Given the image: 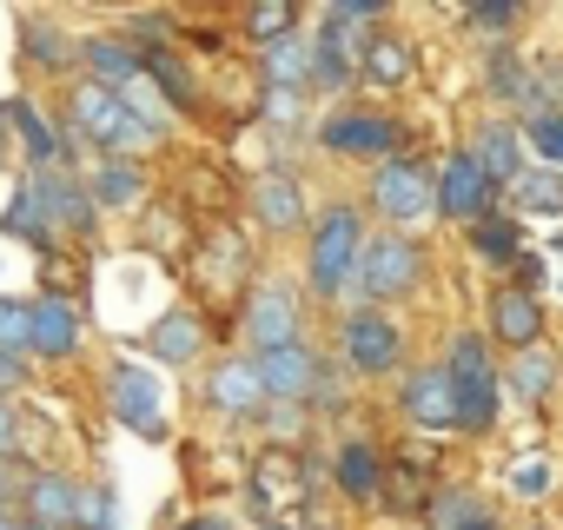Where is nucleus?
<instances>
[{
  "mask_svg": "<svg viewBox=\"0 0 563 530\" xmlns=\"http://www.w3.org/2000/svg\"><path fill=\"white\" fill-rule=\"evenodd\" d=\"M74 133H80V140H93V146H100V153H113V159H133L140 146H153V140H159L146 120H133V107H126L113 87H93V80L74 93Z\"/></svg>",
  "mask_w": 563,
  "mask_h": 530,
  "instance_id": "f257e3e1",
  "label": "nucleus"
},
{
  "mask_svg": "<svg viewBox=\"0 0 563 530\" xmlns=\"http://www.w3.org/2000/svg\"><path fill=\"white\" fill-rule=\"evenodd\" d=\"M444 378H451V398H457V431H490L497 424V372H490L484 339H471V332L451 339Z\"/></svg>",
  "mask_w": 563,
  "mask_h": 530,
  "instance_id": "f03ea898",
  "label": "nucleus"
},
{
  "mask_svg": "<svg viewBox=\"0 0 563 530\" xmlns=\"http://www.w3.org/2000/svg\"><path fill=\"white\" fill-rule=\"evenodd\" d=\"M358 258H365V219H358V206H332L312 232V286L339 292L358 273Z\"/></svg>",
  "mask_w": 563,
  "mask_h": 530,
  "instance_id": "7ed1b4c3",
  "label": "nucleus"
},
{
  "mask_svg": "<svg viewBox=\"0 0 563 530\" xmlns=\"http://www.w3.org/2000/svg\"><path fill=\"white\" fill-rule=\"evenodd\" d=\"M418 279H424V252H418L405 232L372 239L365 258H358V292H365V299H405Z\"/></svg>",
  "mask_w": 563,
  "mask_h": 530,
  "instance_id": "20e7f679",
  "label": "nucleus"
},
{
  "mask_svg": "<svg viewBox=\"0 0 563 530\" xmlns=\"http://www.w3.org/2000/svg\"><path fill=\"white\" fill-rule=\"evenodd\" d=\"M372 206L405 232V225H418V219L438 212V186H431V173H424L418 159H391V166H378V179H372Z\"/></svg>",
  "mask_w": 563,
  "mask_h": 530,
  "instance_id": "39448f33",
  "label": "nucleus"
},
{
  "mask_svg": "<svg viewBox=\"0 0 563 530\" xmlns=\"http://www.w3.org/2000/svg\"><path fill=\"white\" fill-rule=\"evenodd\" d=\"M339 345H345V365L365 372V378H378V372H391V365L405 358V332H398L385 312H345Z\"/></svg>",
  "mask_w": 563,
  "mask_h": 530,
  "instance_id": "423d86ee",
  "label": "nucleus"
},
{
  "mask_svg": "<svg viewBox=\"0 0 563 530\" xmlns=\"http://www.w3.org/2000/svg\"><path fill=\"white\" fill-rule=\"evenodd\" d=\"M107 391H113V418H120L126 431H140L146 444H153V438H166V418H159V385H153L133 358H113Z\"/></svg>",
  "mask_w": 563,
  "mask_h": 530,
  "instance_id": "0eeeda50",
  "label": "nucleus"
},
{
  "mask_svg": "<svg viewBox=\"0 0 563 530\" xmlns=\"http://www.w3.org/2000/svg\"><path fill=\"white\" fill-rule=\"evenodd\" d=\"M245 332H252L258 358L299 345V299H292L286 286H252V292H245Z\"/></svg>",
  "mask_w": 563,
  "mask_h": 530,
  "instance_id": "6e6552de",
  "label": "nucleus"
},
{
  "mask_svg": "<svg viewBox=\"0 0 563 530\" xmlns=\"http://www.w3.org/2000/svg\"><path fill=\"white\" fill-rule=\"evenodd\" d=\"M438 212L444 219H490V179H484V166H477V153H457L451 166H444V179H438Z\"/></svg>",
  "mask_w": 563,
  "mask_h": 530,
  "instance_id": "1a4fd4ad",
  "label": "nucleus"
},
{
  "mask_svg": "<svg viewBox=\"0 0 563 530\" xmlns=\"http://www.w3.org/2000/svg\"><path fill=\"white\" fill-rule=\"evenodd\" d=\"M405 418L418 431H457V398H451L444 365H424V372L405 378Z\"/></svg>",
  "mask_w": 563,
  "mask_h": 530,
  "instance_id": "9d476101",
  "label": "nucleus"
},
{
  "mask_svg": "<svg viewBox=\"0 0 563 530\" xmlns=\"http://www.w3.org/2000/svg\"><path fill=\"white\" fill-rule=\"evenodd\" d=\"M258 385H265L272 405H299V398H312V385H319V358H312L306 345L265 352V358H258Z\"/></svg>",
  "mask_w": 563,
  "mask_h": 530,
  "instance_id": "9b49d317",
  "label": "nucleus"
},
{
  "mask_svg": "<svg viewBox=\"0 0 563 530\" xmlns=\"http://www.w3.org/2000/svg\"><path fill=\"white\" fill-rule=\"evenodd\" d=\"M27 199L41 206L47 225H93V192L67 173H34L27 179Z\"/></svg>",
  "mask_w": 563,
  "mask_h": 530,
  "instance_id": "f8f14e48",
  "label": "nucleus"
},
{
  "mask_svg": "<svg viewBox=\"0 0 563 530\" xmlns=\"http://www.w3.org/2000/svg\"><path fill=\"white\" fill-rule=\"evenodd\" d=\"M206 398H212V411H225V418H252V411L265 405L258 358H225V365H212V378H206Z\"/></svg>",
  "mask_w": 563,
  "mask_h": 530,
  "instance_id": "ddd939ff",
  "label": "nucleus"
},
{
  "mask_svg": "<svg viewBox=\"0 0 563 530\" xmlns=\"http://www.w3.org/2000/svg\"><path fill=\"white\" fill-rule=\"evenodd\" d=\"M252 219H258L265 232H292V225L306 219V186H299L292 173H265V179L252 186Z\"/></svg>",
  "mask_w": 563,
  "mask_h": 530,
  "instance_id": "4468645a",
  "label": "nucleus"
},
{
  "mask_svg": "<svg viewBox=\"0 0 563 530\" xmlns=\"http://www.w3.org/2000/svg\"><path fill=\"white\" fill-rule=\"evenodd\" d=\"M252 497H258V510L299 504V497H306V464H299L292 451H265L258 471H252Z\"/></svg>",
  "mask_w": 563,
  "mask_h": 530,
  "instance_id": "2eb2a0df",
  "label": "nucleus"
},
{
  "mask_svg": "<svg viewBox=\"0 0 563 530\" xmlns=\"http://www.w3.org/2000/svg\"><path fill=\"white\" fill-rule=\"evenodd\" d=\"M27 325H34L27 345H34L41 358H67V352L80 345V312H74L67 299H34V306H27Z\"/></svg>",
  "mask_w": 563,
  "mask_h": 530,
  "instance_id": "dca6fc26",
  "label": "nucleus"
},
{
  "mask_svg": "<svg viewBox=\"0 0 563 530\" xmlns=\"http://www.w3.org/2000/svg\"><path fill=\"white\" fill-rule=\"evenodd\" d=\"M325 153H391L398 146V126L391 120H372V113H339L325 120Z\"/></svg>",
  "mask_w": 563,
  "mask_h": 530,
  "instance_id": "f3484780",
  "label": "nucleus"
},
{
  "mask_svg": "<svg viewBox=\"0 0 563 530\" xmlns=\"http://www.w3.org/2000/svg\"><path fill=\"white\" fill-rule=\"evenodd\" d=\"M199 339H206V325L192 319V306H173V312H159V325L146 332V352H153L159 365H192V358H199Z\"/></svg>",
  "mask_w": 563,
  "mask_h": 530,
  "instance_id": "a211bd4d",
  "label": "nucleus"
},
{
  "mask_svg": "<svg viewBox=\"0 0 563 530\" xmlns=\"http://www.w3.org/2000/svg\"><path fill=\"white\" fill-rule=\"evenodd\" d=\"M27 517H34L41 530H67V523H80V484L41 471V477L27 484Z\"/></svg>",
  "mask_w": 563,
  "mask_h": 530,
  "instance_id": "6ab92c4d",
  "label": "nucleus"
},
{
  "mask_svg": "<svg viewBox=\"0 0 563 530\" xmlns=\"http://www.w3.org/2000/svg\"><path fill=\"white\" fill-rule=\"evenodd\" d=\"M192 273L206 279V292H232V286H239V273H245V245H239L232 225H219V232L206 239V252L192 258Z\"/></svg>",
  "mask_w": 563,
  "mask_h": 530,
  "instance_id": "aec40b11",
  "label": "nucleus"
},
{
  "mask_svg": "<svg viewBox=\"0 0 563 530\" xmlns=\"http://www.w3.org/2000/svg\"><path fill=\"white\" fill-rule=\"evenodd\" d=\"M477 166H484V179L497 186V179H523V133L517 126H504V120H490L484 133H477Z\"/></svg>",
  "mask_w": 563,
  "mask_h": 530,
  "instance_id": "412c9836",
  "label": "nucleus"
},
{
  "mask_svg": "<svg viewBox=\"0 0 563 530\" xmlns=\"http://www.w3.org/2000/svg\"><path fill=\"white\" fill-rule=\"evenodd\" d=\"M265 80H272L278 93H306V87H312V41H299V34L272 41V47H265Z\"/></svg>",
  "mask_w": 563,
  "mask_h": 530,
  "instance_id": "4be33fe9",
  "label": "nucleus"
},
{
  "mask_svg": "<svg viewBox=\"0 0 563 530\" xmlns=\"http://www.w3.org/2000/svg\"><path fill=\"white\" fill-rule=\"evenodd\" d=\"M490 332L530 352V339L543 332V312H537V299H530V292H510V286H504V292L490 299Z\"/></svg>",
  "mask_w": 563,
  "mask_h": 530,
  "instance_id": "5701e85b",
  "label": "nucleus"
},
{
  "mask_svg": "<svg viewBox=\"0 0 563 530\" xmlns=\"http://www.w3.org/2000/svg\"><path fill=\"white\" fill-rule=\"evenodd\" d=\"M80 54H87V67H93V87L126 93V87L140 80V47H126V41H87Z\"/></svg>",
  "mask_w": 563,
  "mask_h": 530,
  "instance_id": "b1692460",
  "label": "nucleus"
},
{
  "mask_svg": "<svg viewBox=\"0 0 563 530\" xmlns=\"http://www.w3.org/2000/svg\"><path fill=\"white\" fill-rule=\"evenodd\" d=\"M332 477H339V490L345 497H378V484H385V471H378V451L372 444H339V457H332Z\"/></svg>",
  "mask_w": 563,
  "mask_h": 530,
  "instance_id": "393cba45",
  "label": "nucleus"
},
{
  "mask_svg": "<svg viewBox=\"0 0 563 530\" xmlns=\"http://www.w3.org/2000/svg\"><path fill=\"white\" fill-rule=\"evenodd\" d=\"M365 80H378V87H405V80H411V47H405L398 34L365 41Z\"/></svg>",
  "mask_w": 563,
  "mask_h": 530,
  "instance_id": "a878e982",
  "label": "nucleus"
},
{
  "mask_svg": "<svg viewBox=\"0 0 563 530\" xmlns=\"http://www.w3.org/2000/svg\"><path fill=\"white\" fill-rule=\"evenodd\" d=\"M140 74L153 80V87H166V100L173 107H192L199 93H192V80H186V67H179V54L173 47H140Z\"/></svg>",
  "mask_w": 563,
  "mask_h": 530,
  "instance_id": "bb28decb",
  "label": "nucleus"
},
{
  "mask_svg": "<svg viewBox=\"0 0 563 530\" xmlns=\"http://www.w3.org/2000/svg\"><path fill=\"white\" fill-rule=\"evenodd\" d=\"M8 120L21 126V146L34 153V166H41V173H54V159H60V140H54V126H47V120H41L27 100H8Z\"/></svg>",
  "mask_w": 563,
  "mask_h": 530,
  "instance_id": "cd10ccee",
  "label": "nucleus"
},
{
  "mask_svg": "<svg viewBox=\"0 0 563 530\" xmlns=\"http://www.w3.org/2000/svg\"><path fill=\"white\" fill-rule=\"evenodd\" d=\"M510 199L523 212H543V219H563V173H523L510 186Z\"/></svg>",
  "mask_w": 563,
  "mask_h": 530,
  "instance_id": "c85d7f7f",
  "label": "nucleus"
},
{
  "mask_svg": "<svg viewBox=\"0 0 563 530\" xmlns=\"http://www.w3.org/2000/svg\"><path fill=\"white\" fill-rule=\"evenodd\" d=\"M93 199H100V206H120V212H133V206H140V173H133L126 159L100 166V179H93Z\"/></svg>",
  "mask_w": 563,
  "mask_h": 530,
  "instance_id": "c756f323",
  "label": "nucleus"
},
{
  "mask_svg": "<svg viewBox=\"0 0 563 530\" xmlns=\"http://www.w3.org/2000/svg\"><path fill=\"white\" fill-rule=\"evenodd\" d=\"M510 385H517V398H543V391L556 385V358H543V352H523V358L510 365Z\"/></svg>",
  "mask_w": 563,
  "mask_h": 530,
  "instance_id": "7c9ffc66",
  "label": "nucleus"
},
{
  "mask_svg": "<svg viewBox=\"0 0 563 530\" xmlns=\"http://www.w3.org/2000/svg\"><path fill=\"white\" fill-rule=\"evenodd\" d=\"M292 21H299V8H286V0H265V8H252V14H245V27H252L265 47H272V41H286V34H292Z\"/></svg>",
  "mask_w": 563,
  "mask_h": 530,
  "instance_id": "2f4dec72",
  "label": "nucleus"
},
{
  "mask_svg": "<svg viewBox=\"0 0 563 530\" xmlns=\"http://www.w3.org/2000/svg\"><path fill=\"white\" fill-rule=\"evenodd\" d=\"M8 232H14V239H34V245H47V239H54V225L41 219V206L27 199V186H21V192H14V206H8Z\"/></svg>",
  "mask_w": 563,
  "mask_h": 530,
  "instance_id": "473e14b6",
  "label": "nucleus"
},
{
  "mask_svg": "<svg viewBox=\"0 0 563 530\" xmlns=\"http://www.w3.org/2000/svg\"><path fill=\"white\" fill-rule=\"evenodd\" d=\"M471 239H477L484 258H517V225H510V219H477Z\"/></svg>",
  "mask_w": 563,
  "mask_h": 530,
  "instance_id": "72a5a7b5",
  "label": "nucleus"
},
{
  "mask_svg": "<svg viewBox=\"0 0 563 530\" xmlns=\"http://www.w3.org/2000/svg\"><path fill=\"white\" fill-rule=\"evenodd\" d=\"M113 523H120L113 490H107V484H87V490H80V530H113Z\"/></svg>",
  "mask_w": 563,
  "mask_h": 530,
  "instance_id": "f704fd0d",
  "label": "nucleus"
},
{
  "mask_svg": "<svg viewBox=\"0 0 563 530\" xmlns=\"http://www.w3.org/2000/svg\"><path fill=\"white\" fill-rule=\"evenodd\" d=\"M530 146L550 159V173H563V113H530Z\"/></svg>",
  "mask_w": 563,
  "mask_h": 530,
  "instance_id": "c9c22d12",
  "label": "nucleus"
},
{
  "mask_svg": "<svg viewBox=\"0 0 563 530\" xmlns=\"http://www.w3.org/2000/svg\"><path fill=\"white\" fill-rule=\"evenodd\" d=\"M27 339H34V325H27V306H21V299H0V358H14Z\"/></svg>",
  "mask_w": 563,
  "mask_h": 530,
  "instance_id": "e433bc0d",
  "label": "nucleus"
},
{
  "mask_svg": "<svg viewBox=\"0 0 563 530\" xmlns=\"http://www.w3.org/2000/svg\"><path fill=\"white\" fill-rule=\"evenodd\" d=\"M550 484H556V477H550V457H517V464H510V490H517V497H543Z\"/></svg>",
  "mask_w": 563,
  "mask_h": 530,
  "instance_id": "4c0bfd02",
  "label": "nucleus"
},
{
  "mask_svg": "<svg viewBox=\"0 0 563 530\" xmlns=\"http://www.w3.org/2000/svg\"><path fill=\"white\" fill-rule=\"evenodd\" d=\"M464 21L471 27H517V8L510 0H490V8H464Z\"/></svg>",
  "mask_w": 563,
  "mask_h": 530,
  "instance_id": "58836bf2",
  "label": "nucleus"
},
{
  "mask_svg": "<svg viewBox=\"0 0 563 530\" xmlns=\"http://www.w3.org/2000/svg\"><path fill=\"white\" fill-rule=\"evenodd\" d=\"M27 54H34V60H47V67H60V60H67V47L54 41V27H27Z\"/></svg>",
  "mask_w": 563,
  "mask_h": 530,
  "instance_id": "ea45409f",
  "label": "nucleus"
},
{
  "mask_svg": "<svg viewBox=\"0 0 563 530\" xmlns=\"http://www.w3.org/2000/svg\"><path fill=\"white\" fill-rule=\"evenodd\" d=\"M14 444V411H8V398H0V451Z\"/></svg>",
  "mask_w": 563,
  "mask_h": 530,
  "instance_id": "a19ab883",
  "label": "nucleus"
},
{
  "mask_svg": "<svg viewBox=\"0 0 563 530\" xmlns=\"http://www.w3.org/2000/svg\"><path fill=\"white\" fill-rule=\"evenodd\" d=\"M0 385H21V365L14 358H0Z\"/></svg>",
  "mask_w": 563,
  "mask_h": 530,
  "instance_id": "79ce46f5",
  "label": "nucleus"
},
{
  "mask_svg": "<svg viewBox=\"0 0 563 530\" xmlns=\"http://www.w3.org/2000/svg\"><path fill=\"white\" fill-rule=\"evenodd\" d=\"M457 530H490V517H484V510H477V517H464V523H457Z\"/></svg>",
  "mask_w": 563,
  "mask_h": 530,
  "instance_id": "37998d69",
  "label": "nucleus"
},
{
  "mask_svg": "<svg viewBox=\"0 0 563 530\" xmlns=\"http://www.w3.org/2000/svg\"><path fill=\"white\" fill-rule=\"evenodd\" d=\"M186 530H225V523H219V517H192Z\"/></svg>",
  "mask_w": 563,
  "mask_h": 530,
  "instance_id": "c03bdc74",
  "label": "nucleus"
},
{
  "mask_svg": "<svg viewBox=\"0 0 563 530\" xmlns=\"http://www.w3.org/2000/svg\"><path fill=\"white\" fill-rule=\"evenodd\" d=\"M0 497H8V471H0Z\"/></svg>",
  "mask_w": 563,
  "mask_h": 530,
  "instance_id": "a18cd8bd",
  "label": "nucleus"
}]
</instances>
